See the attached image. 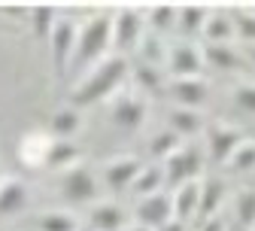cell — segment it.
<instances>
[{"label":"cell","mask_w":255,"mask_h":231,"mask_svg":"<svg viewBox=\"0 0 255 231\" xmlns=\"http://www.w3.org/2000/svg\"><path fill=\"white\" fill-rule=\"evenodd\" d=\"M131 82V61L125 55H107L101 64H94L88 73H82V79L76 82V88L70 91V104L73 107H91V104H104Z\"/></svg>","instance_id":"obj_1"},{"label":"cell","mask_w":255,"mask_h":231,"mask_svg":"<svg viewBox=\"0 0 255 231\" xmlns=\"http://www.w3.org/2000/svg\"><path fill=\"white\" fill-rule=\"evenodd\" d=\"M113 49V15H91L88 21L79 24V43H76V55H73V70L88 73L94 64H101Z\"/></svg>","instance_id":"obj_2"},{"label":"cell","mask_w":255,"mask_h":231,"mask_svg":"<svg viewBox=\"0 0 255 231\" xmlns=\"http://www.w3.org/2000/svg\"><path fill=\"white\" fill-rule=\"evenodd\" d=\"M98 192H101V174H94L82 161L67 171H61V177H58V195L70 207H91L94 201H101Z\"/></svg>","instance_id":"obj_3"},{"label":"cell","mask_w":255,"mask_h":231,"mask_svg":"<svg viewBox=\"0 0 255 231\" xmlns=\"http://www.w3.org/2000/svg\"><path fill=\"white\" fill-rule=\"evenodd\" d=\"M164 177H167V189H179L185 183H198L204 180V168H207V152L201 140H188L182 143L164 164Z\"/></svg>","instance_id":"obj_4"},{"label":"cell","mask_w":255,"mask_h":231,"mask_svg":"<svg viewBox=\"0 0 255 231\" xmlns=\"http://www.w3.org/2000/svg\"><path fill=\"white\" fill-rule=\"evenodd\" d=\"M110 122L122 131H137L146 125L149 119V97L143 91H137L131 82H128L113 101H110Z\"/></svg>","instance_id":"obj_5"},{"label":"cell","mask_w":255,"mask_h":231,"mask_svg":"<svg viewBox=\"0 0 255 231\" xmlns=\"http://www.w3.org/2000/svg\"><path fill=\"white\" fill-rule=\"evenodd\" d=\"M146 37V9L119 6L113 15V52L116 55H134Z\"/></svg>","instance_id":"obj_6"},{"label":"cell","mask_w":255,"mask_h":231,"mask_svg":"<svg viewBox=\"0 0 255 231\" xmlns=\"http://www.w3.org/2000/svg\"><path fill=\"white\" fill-rule=\"evenodd\" d=\"M243 140H246V137H243V131H240L237 125L225 122V119L210 122L207 131H204V137H201L204 152H207V161L219 164V168H225V164L231 161V155L237 152V146H240Z\"/></svg>","instance_id":"obj_7"},{"label":"cell","mask_w":255,"mask_h":231,"mask_svg":"<svg viewBox=\"0 0 255 231\" xmlns=\"http://www.w3.org/2000/svg\"><path fill=\"white\" fill-rule=\"evenodd\" d=\"M204 67H207V61H204V43L170 40V52H167V76L170 79L201 76Z\"/></svg>","instance_id":"obj_8"},{"label":"cell","mask_w":255,"mask_h":231,"mask_svg":"<svg viewBox=\"0 0 255 231\" xmlns=\"http://www.w3.org/2000/svg\"><path fill=\"white\" fill-rule=\"evenodd\" d=\"M76 43H79V24L70 18H61L49 37V52H52V64L55 73L64 79L67 70L73 67V55H76Z\"/></svg>","instance_id":"obj_9"},{"label":"cell","mask_w":255,"mask_h":231,"mask_svg":"<svg viewBox=\"0 0 255 231\" xmlns=\"http://www.w3.org/2000/svg\"><path fill=\"white\" fill-rule=\"evenodd\" d=\"M143 168L146 164L137 155H113V158L104 161V168H101V183L110 192H131V186L137 183Z\"/></svg>","instance_id":"obj_10"},{"label":"cell","mask_w":255,"mask_h":231,"mask_svg":"<svg viewBox=\"0 0 255 231\" xmlns=\"http://www.w3.org/2000/svg\"><path fill=\"white\" fill-rule=\"evenodd\" d=\"M131 219L137 225H146L152 231H158L161 225H167L173 219V195L170 189L158 192V195H149V198H140L134 201V210H131Z\"/></svg>","instance_id":"obj_11"},{"label":"cell","mask_w":255,"mask_h":231,"mask_svg":"<svg viewBox=\"0 0 255 231\" xmlns=\"http://www.w3.org/2000/svg\"><path fill=\"white\" fill-rule=\"evenodd\" d=\"M131 222H134L131 213L113 198H101V201H94L85 210V225L91 231H128Z\"/></svg>","instance_id":"obj_12"},{"label":"cell","mask_w":255,"mask_h":231,"mask_svg":"<svg viewBox=\"0 0 255 231\" xmlns=\"http://www.w3.org/2000/svg\"><path fill=\"white\" fill-rule=\"evenodd\" d=\"M167 94L173 107H185V110H204V104L210 101V82L204 76H191V79H170L167 82Z\"/></svg>","instance_id":"obj_13"},{"label":"cell","mask_w":255,"mask_h":231,"mask_svg":"<svg viewBox=\"0 0 255 231\" xmlns=\"http://www.w3.org/2000/svg\"><path fill=\"white\" fill-rule=\"evenodd\" d=\"M210 12H213V6H204V3H182V6H179V24H176L179 40L201 43V40H204V30H207V21H210Z\"/></svg>","instance_id":"obj_14"},{"label":"cell","mask_w":255,"mask_h":231,"mask_svg":"<svg viewBox=\"0 0 255 231\" xmlns=\"http://www.w3.org/2000/svg\"><path fill=\"white\" fill-rule=\"evenodd\" d=\"M170 195H173V219H179L185 225H198V219H201V180L170 189Z\"/></svg>","instance_id":"obj_15"},{"label":"cell","mask_w":255,"mask_h":231,"mask_svg":"<svg viewBox=\"0 0 255 231\" xmlns=\"http://www.w3.org/2000/svg\"><path fill=\"white\" fill-rule=\"evenodd\" d=\"M30 204V186L18 177H3L0 183V216H18Z\"/></svg>","instance_id":"obj_16"},{"label":"cell","mask_w":255,"mask_h":231,"mask_svg":"<svg viewBox=\"0 0 255 231\" xmlns=\"http://www.w3.org/2000/svg\"><path fill=\"white\" fill-rule=\"evenodd\" d=\"M207 119H204V113L201 110H185V107H170V113H167V128L170 131H176V134L182 137V140H201L204 137V131H207Z\"/></svg>","instance_id":"obj_17"},{"label":"cell","mask_w":255,"mask_h":231,"mask_svg":"<svg viewBox=\"0 0 255 231\" xmlns=\"http://www.w3.org/2000/svg\"><path fill=\"white\" fill-rule=\"evenodd\" d=\"M228 204V183L222 177H204L201 180V219H213V216H222Z\"/></svg>","instance_id":"obj_18"},{"label":"cell","mask_w":255,"mask_h":231,"mask_svg":"<svg viewBox=\"0 0 255 231\" xmlns=\"http://www.w3.org/2000/svg\"><path fill=\"white\" fill-rule=\"evenodd\" d=\"M237 40V24L228 9H213L207 30H204V46H231Z\"/></svg>","instance_id":"obj_19"},{"label":"cell","mask_w":255,"mask_h":231,"mask_svg":"<svg viewBox=\"0 0 255 231\" xmlns=\"http://www.w3.org/2000/svg\"><path fill=\"white\" fill-rule=\"evenodd\" d=\"M176 24H179V6L176 3H152L146 6V27L158 37H167L176 34Z\"/></svg>","instance_id":"obj_20"},{"label":"cell","mask_w":255,"mask_h":231,"mask_svg":"<svg viewBox=\"0 0 255 231\" xmlns=\"http://www.w3.org/2000/svg\"><path fill=\"white\" fill-rule=\"evenodd\" d=\"M204 61H207V67H216L222 73H234V70H240L246 55L237 43H231V46H204Z\"/></svg>","instance_id":"obj_21"},{"label":"cell","mask_w":255,"mask_h":231,"mask_svg":"<svg viewBox=\"0 0 255 231\" xmlns=\"http://www.w3.org/2000/svg\"><path fill=\"white\" fill-rule=\"evenodd\" d=\"M52 137L55 140H73L79 134V128H82V110L73 107V104H64L52 113Z\"/></svg>","instance_id":"obj_22"},{"label":"cell","mask_w":255,"mask_h":231,"mask_svg":"<svg viewBox=\"0 0 255 231\" xmlns=\"http://www.w3.org/2000/svg\"><path fill=\"white\" fill-rule=\"evenodd\" d=\"M167 189V177H164V168L161 164H146V168L140 171L137 183L131 186V198L134 201H140V198H149V195H158V192H164Z\"/></svg>","instance_id":"obj_23"},{"label":"cell","mask_w":255,"mask_h":231,"mask_svg":"<svg viewBox=\"0 0 255 231\" xmlns=\"http://www.w3.org/2000/svg\"><path fill=\"white\" fill-rule=\"evenodd\" d=\"M182 143H188V140H182L176 131H170V128L164 125V128H158L155 134L149 137V155L155 158V164H164Z\"/></svg>","instance_id":"obj_24"},{"label":"cell","mask_w":255,"mask_h":231,"mask_svg":"<svg viewBox=\"0 0 255 231\" xmlns=\"http://www.w3.org/2000/svg\"><path fill=\"white\" fill-rule=\"evenodd\" d=\"M46 164L55 171H67L73 164H79V146L73 140H49V152H46Z\"/></svg>","instance_id":"obj_25"},{"label":"cell","mask_w":255,"mask_h":231,"mask_svg":"<svg viewBox=\"0 0 255 231\" xmlns=\"http://www.w3.org/2000/svg\"><path fill=\"white\" fill-rule=\"evenodd\" d=\"M37 231H79L85 225V219H79L70 210H49L37 216Z\"/></svg>","instance_id":"obj_26"},{"label":"cell","mask_w":255,"mask_h":231,"mask_svg":"<svg viewBox=\"0 0 255 231\" xmlns=\"http://www.w3.org/2000/svg\"><path fill=\"white\" fill-rule=\"evenodd\" d=\"M231 219L246 228H255V186H246L231 198Z\"/></svg>","instance_id":"obj_27"},{"label":"cell","mask_w":255,"mask_h":231,"mask_svg":"<svg viewBox=\"0 0 255 231\" xmlns=\"http://www.w3.org/2000/svg\"><path fill=\"white\" fill-rule=\"evenodd\" d=\"M225 171L234 174V177H255V140H252V137H246V140L237 146V152H234L231 161L225 164Z\"/></svg>","instance_id":"obj_28"},{"label":"cell","mask_w":255,"mask_h":231,"mask_svg":"<svg viewBox=\"0 0 255 231\" xmlns=\"http://www.w3.org/2000/svg\"><path fill=\"white\" fill-rule=\"evenodd\" d=\"M30 21H34V34L49 43L52 30H55V24H58L61 18L55 15V6H34V9H30Z\"/></svg>","instance_id":"obj_29"},{"label":"cell","mask_w":255,"mask_h":231,"mask_svg":"<svg viewBox=\"0 0 255 231\" xmlns=\"http://www.w3.org/2000/svg\"><path fill=\"white\" fill-rule=\"evenodd\" d=\"M231 104H234L240 113L255 116V82H252V79L237 82V85L231 88Z\"/></svg>","instance_id":"obj_30"},{"label":"cell","mask_w":255,"mask_h":231,"mask_svg":"<svg viewBox=\"0 0 255 231\" xmlns=\"http://www.w3.org/2000/svg\"><path fill=\"white\" fill-rule=\"evenodd\" d=\"M231 15H234V24H237L240 46H255V9H237Z\"/></svg>","instance_id":"obj_31"},{"label":"cell","mask_w":255,"mask_h":231,"mask_svg":"<svg viewBox=\"0 0 255 231\" xmlns=\"http://www.w3.org/2000/svg\"><path fill=\"white\" fill-rule=\"evenodd\" d=\"M191 231H228V216L222 213V216H213V219H204V222H198Z\"/></svg>","instance_id":"obj_32"},{"label":"cell","mask_w":255,"mask_h":231,"mask_svg":"<svg viewBox=\"0 0 255 231\" xmlns=\"http://www.w3.org/2000/svg\"><path fill=\"white\" fill-rule=\"evenodd\" d=\"M191 228H195V225H185V222H179V219H170L167 225H161L158 231H191Z\"/></svg>","instance_id":"obj_33"},{"label":"cell","mask_w":255,"mask_h":231,"mask_svg":"<svg viewBox=\"0 0 255 231\" xmlns=\"http://www.w3.org/2000/svg\"><path fill=\"white\" fill-rule=\"evenodd\" d=\"M240 49H243L246 61H249V64H255V46H240Z\"/></svg>","instance_id":"obj_34"},{"label":"cell","mask_w":255,"mask_h":231,"mask_svg":"<svg viewBox=\"0 0 255 231\" xmlns=\"http://www.w3.org/2000/svg\"><path fill=\"white\" fill-rule=\"evenodd\" d=\"M228 231H252V228H246V225H240V222L228 219Z\"/></svg>","instance_id":"obj_35"},{"label":"cell","mask_w":255,"mask_h":231,"mask_svg":"<svg viewBox=\"0 0 255 231\" xmlns=\"http://www.w3.org/2000/svg\"><path fill=\"white\" fill-rule=\"evenodd\" d=\"M128 231H152V228H146V225H137V222H131V225H128Z\"/></svg>","instance_id":"obj_36"},{"label":"cell","mask_w":255,"mask_h":231,"mask_svg":"<svg viewBox=\"0 0 255 231\" xmlns=\"http://www.w3.org/2000/svg\"><path fill=\"white\" fill-rule=\"evenodd\" d=\"M79 231H91V228H88V225H82V228H79Z\"/></svg>","instance_id":"obj_37"},{"label":"cell","mask_w":255,"mask_h":231,"mask_svg":"<svg viewBox=\"0 0 255 231\" xmlns=\"http://www.w3.org/2000/svg\"><path fill=\"white\" fill-rule=\"evenodd\" d=\"M3 177H6V174H3V171H0V183H3Z\"/></svg>","instance_id":"obj_38"},{"label":"cell","mask_w":255,"mask_h":231,"mask_svg":"<svg viewBox=\"0 0 255 231\" xmlns=\"http://www.w3.org/2000/svg\"><path fill=\"white\" fill-rule=\"evenodd\" d=\"M0 231H3V228H0Z\"/></svg>","instance_id":"obj_39"},{"label":"cell","mask_w":255,"mask_h":231,"mask_svg":"<svg viewBox=\"0 0 255 231\" xmlns=\"http://www.w3.org/2000/svg\"><path fill=\"white\" fill-rule=\"evenodd\" d=\"M252 231H255V228H252Z\"/></svg>","instance_id":"obj_40"}]
</instances>
